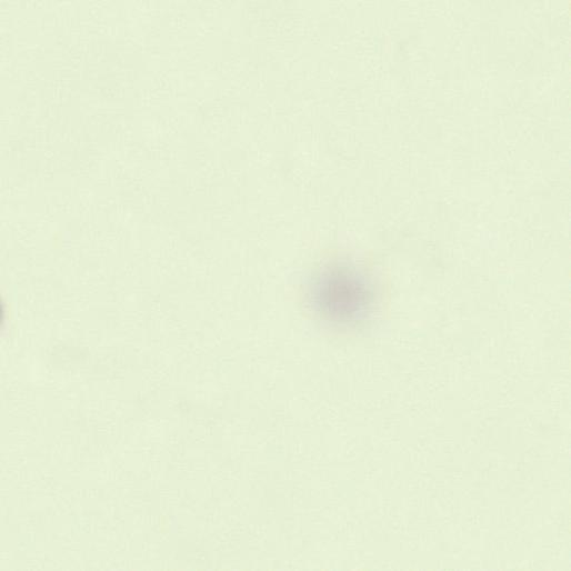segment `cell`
<instances>
[{"instance_id":"1","label":"cell","mask_w":571,"mask_h":571,"mask_svg":"<svg viewBox=\"0 0 571 571\" xmlns=\"http://www.w3.org/2000/svg\"><path fill=\"white\" fill-rule=\"evenodd\" d=\"M370 295L363 276L347 267L325 272L318 284L321 310L338 321H353L364 315Z\"/></svg>"}]
</instances>
